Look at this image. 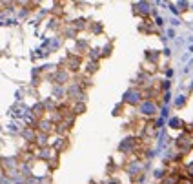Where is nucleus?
<instances>
[{"instance_id": "obj_2", "label": "nucleus", "mask_w": 193, "mask_h": 184, "mask_svg": "<svg viewBox=\"0 0 193 184\" xmlns=\"http://www.w3.org/2000/svg\"><path fill=\"white\" fill-rule=\"evenodd\" d=\"M191 175H193V164L188 166V177H191Z\"/></svg>"}, {"instance_id": "obj_1", "label": "nucleus", "mask_w": 193, "mask_h": 184, "mask_svg": "<svg viewBox=\"0 0 193 184\" xmlns=\"http://www.w3.org/2000/svg\"><path fill=\"white\" fill-rule=\"evenodd\" d=\"M177 184H193V181L190 179V177H181V179H178V182Z\"/></svg>"}]
</instances>
